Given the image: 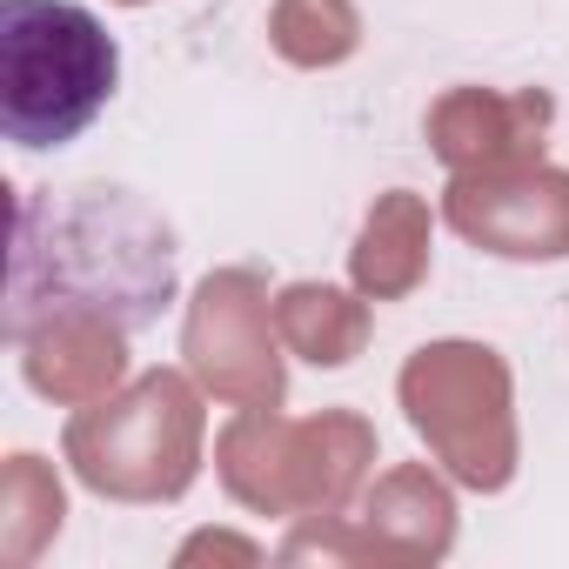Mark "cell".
Here are the masks:
<instances>
[{
	"label": "cell",
	"instance_id": "cell-11",
	"mask_svg": "<svg viewBox=\"0 0 569 569\" xmlns=\"http://www.w3.org/2000/svg\"><path fill=\"white\" fill-rule=\"evenodd\" d=\"M349 268H356V289L376 296V302L409 296L422 281V268H429V208L409 188L382 194L369 208V221H362V241H356Z\"/></svg>",
	"mask_w": 569,
	"mask_h": 569
},
{
	"label": "cell",
	"instance_id": "cell-3",
	"mask_svg": "<svg viewBox=\"0 0 569 569\" xmlns=\"http://www.w3.org/2000/svg\"><path fill=\"white\" fill-rule=\"evenodd\" d=\"M68 462L88 489L121 502H168L201 469V396L174 369H148L121 396L68 422Z\"/></svg>",
	"mask_w": 569,
	"mask_h": 569
},
{
	"label": "cell",
	"instance_id": "cell-1",
	"mask_svg": "<svg viewBox=\"0 0 569 569\" xmlns=\"http://www.w3.org/2000/svg\"><path fill=\"white\" fill-rule=\"evenodd\" d=\"M174 296V234L121 188H74L61 201H21L8 254V336L21 342L48 316H101L141 329Z\"/></svg>",
	"mask_w": 569,
	"mask_h": 569
},
{
	"label": "cell",
	"instance_id": "cell-7",
	"mask_svg": "<svg viewBox=\"0 0 569 569\" xmlns=\"http://www.w3.org/2000/svg\"><path fill=\"white\" fill-rule=\"evenodd\" d=\"M449 228L509 261H556L569 254V174L522 161V168H476L449 181L442 201Z\"/></svg>",
	"mask_w": 569,
	"mask_h": 569
},
{
	"label": "cell",
	"instance_id": "cell-14",
	"mask_svg": "<svg viewBox=\"0 0 569 569\" xmlns=\"http://www.w3.org/2000/svg\"><path fill=\"white\" fill-rule=\"evenodd\" d=\"M0 549L8 562H28L41 549L48 529H61V482L41 469V456H14L8 462V482H0Z\"/></svg>",
	"mask_w": 569,
	"mask_h": 569
},
{
	"label": "cell",
	"instance_id": "cell-13",
	"mask_svg": "<svg viewBox=\"0 0 569 569\" xmlns=\"http://www.w3.org/2000/svg\"><path fill=\"white\" fill-rule=\"evenodd\" d=\"M268 41H274L281 61H296V68H336V61L356 54L362 14H356V0H274Z\"/></svg>",
	"mask_w": 569,
	"mask_h": 569
},
{
	"label": "cell",
	"instance_id": "cell-5",
	"mask_svg": "<svg viewBox=\"0 0 569 569\" xmlns=\"http://www.w3.org/2000/svg\"><path fill=\"white\" fill-rule=\"evenodd\" d=\"M402 409L416 436L469 482L502 489L516 476V416H509V369L496 349L476 342H429L402 369Z\"/></svg>",
	"mask_w": 569,
	"mask_h": 569
},
{
	"label": "cell",
	"instance_id": "cell-4",
	"mask_svg": "<svg viewBox=\"0 0 569 569\" xmlns=\"http://www.w3.org/2000/svg\"><path fill=\"white\" fill-rule=\"evenodd\" d=\"M369 456L376 436L362 416L281 422L274 409H241L221 436V482L261 516H336Z\"/></svg>",
	"mask_w": 569,
	"mask_h": 569
},
{
	"label": "cell",
	"instance_id": "cell-2",
	"mask_svg": "<svg viewBox=\"0 0 569 569\" xmlns=\"http://www.w3.org/2000/svg\"><path fill=\"white\" fill-rule=\"evenodd\" d=\"M121 81L114 34L74 0H0V128L14 148L74 141Z\"/></svg>",
	"mask_w": 569,
	"mask_h": 569
},
{
	"label": "cell",
	"instance_id": "cell-6",
	"mask_svg": "<svg viewBox=\"0 0 569 569\" xmlns=\"http://www.w3.org/2000/svg\"><path fill=\"white\" fill-rule=\"evenodd\" d=\"M181 356L234 409H274L281 402V356H274V336H268V289H261V274L221 268V274L201 281L194 302H188Z\"/></svg>",
	"mask_w": 569,
	"mask_h": 569
},
{
	"label": "cell",
	"instance_id": "cell-15",
	"mask_svg": "<svg viewBox=\"0 0 569 569\" xmlns=\"http://www.w3.org/2000/svg\"><path fill=\"white\" fill-rule=\"evenodd\" d=\"M121 8H141V0H121Z\"/></svg>",
	"mask_w": 569,
	"mask_h": 569
},
{
	"label": "cell",
	"instance_id": "cell-8",
	"mask_svg": "<svg viewBox=\"0 0 569 569\" xmlns=\"http://www.w3.org/2000/svg\"><path fill=\"white\" fill-rule=\"evenodd\" d=\"M549 94L522 88V94H496V88H456L429 108V148L456 168V174H476V168H522L542 154V134H549Z\"/></svg>",
	"mask_w": 569,
	"mask_h": 569
},
{
	"label": "cell",
	"instance_id": "cell-10",
	"mask_svg": "<svg viewBox=\"0 0 569 569\" xmlns=\"http://www.w3.org/2000/svg\"><path fill=\"white\" fill-rule=\"evenodd\" d=\"M128 329L101 322V316H48L21 336V362L28 382L54 402H101L114 396V382L128 376Z\"/></svg>",
	"mask_w": 569,
	"mask_h": 569
},
{
	"label": "cell",
	"instance_id": "cell-12",
	"mask_svg": "<svg viewBox=\"0 0 569 569\" xmlns=\"http://www.w3.org/2000/svg\"><path fill=\"white\" fill-rule=\"evenodd\" d=\"M274 329L296 356H309L322 369H342L369 342V309L349 302L342 289H322V281H296V289H281V302H274Z\"/></svg>",
	"mask_w": 569,
	"mask_h": 569
},
{
	"label": "cell",
	"instance_id": "cell-9",
	"mask_svg": "<svg viewBox=\"0 0 569 569\" xmlns=\"http://www.w3.org/2000/svg\"><path fill=\"white\" fill-rule=\"evenodd\" d=\"M456 536V502L429 469H396L376 496H369V536H336L322 529V516H302V536L281 556H369V549H396V556H442Z\"/></svg>",
	"mask_w": 569,
	"mask_h": 569
}]
</instances>
